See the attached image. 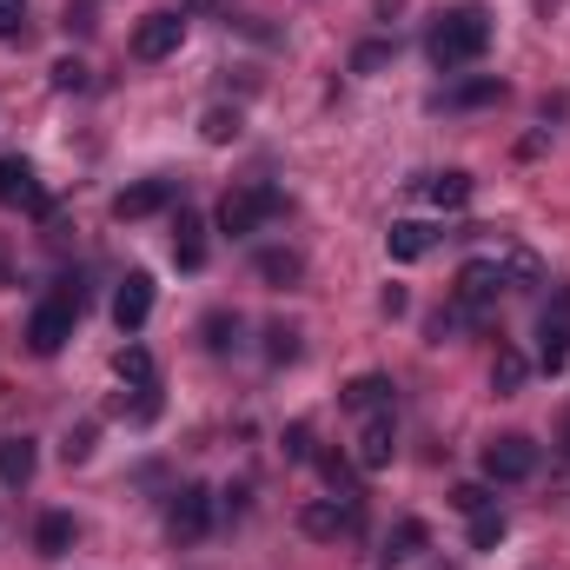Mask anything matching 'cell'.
<instances>
[{
  "label": "cell",
  "instance_id": "obj_1",
  "mask_svg": "<svg viewBox=\"0 0 570 570\" xmlns=\"http://www.w3.org/2000/svg\"><path fill=\"white\" fill-rule=\"evenodd\" d=\"M484 47H491V13L484 7H451V13H438V27L425 33V53L438 73H458V67L484 60Z\"/></svg>",
  "mask_w": 570,
  "mask_h": 570
},
{
  "label": "cell",
  "instance_id": "obj_2",
  "mask_svg": "<svg viewBox=\"0 0 570 570\" xmlns=\"http://www.w3.org/2000/svg\"><path fill=\"white\" fill-rule=\"evenodd\" d=\"M279 213H285L279 186H239V193L219 199V233H226V239H246V233H259V226L279 219Z\"/></svg>",
  "mask_w": 570,
  "mask_h": 570
},
{
  "label": "cell",
  "instance_id": "obj_3",
  "mask_svg": "<svg viewBox=\"0 0 570 570\" xmlns=\"http://www.w3.org/2000/svg\"><path fill=\"white\" fill-rule=\"evenodd\" d=\"M73 318H80V305L67 298V292H53V298H40L33 305V318H27V352H40V358H53L67 338H73Z\"/></svg>",
  "mask_w": 570,
  "mask_h": 570
},
{
  "label": "cell",
  "instance_id": "obj_4",
  "mask_svg": "<svg viewBox=\"0 0 570 570\" xmlns=\"http://www.w3.org/2000/svg\"><path fill=\"white\" fill-rule=\"evenodd\" d=\"M213 531V491L206 484H179L173 504H166V538L173 544H199Z\"/></svg>",
  "mask_w": 570,
  "mask_h": 570
},
{
  "label": "cell",
  "instance_id": "obj_5",
  "mask_svg": "<svg viewBox=\"0 0 570 570\" xmlns=\"http://www.w3.org/2000/svg\"><path fill=\"white\" fill-rule=\"evenodd\" d=\"M484 478H491V484H524V478H538V444H531L524 431L491 438V444H484Z\"/></svg>",
  "mask_w": 570,
  "mask_h": 570
},
{
  "label": "cell",
  "instance_id": "obj_6",
  "mask_svg": "<svg viewBox=\"0 0 570 570\" xmlns=\"http://www.w3.org/2000/svg\"><path fill=\"white\" fill-rule=\"evenodd\" d=\"M570 365V285H558V298L544 305V318H538V372H564Z\"/></svg>",
  "mask_w": 570,
  "mask_h": 570
},
{
  "label": "cell",
  "instance_id": "obj_7",
  "mask_svg": "<svg viewBox=\"0 0 570 570\" xmlns=\"http://www.w3.org/2000/svg\"><path fill=\"white\" fill-rule=\"evenodd\" d=\"M498 292H511V279H504V259H464V266H458L451 298H458V305H471L478 318L498 305Z\"/></svg>",
  "mask_w": 570,
  "mask_h": 570
},
{
  "label": "cell",
  "instance_id": "obj_8",
  "mask_svg": "<svg viewBox=\"0 0 570 570\" xmlns=\"http://www.w3.org/2000/svg\"><path fill=\"white\" fill-rule=\"evenodd\" d=\"M186 40V13H146L134 27V60H173Z\"/></svg>",
  "mask_w": 570,
  "mask_h": 570
},
{
  "label": "cell",
  "instance_id": "obj_9",
  "mask_svg": "<svg viewBox=\"0 0 570 570\" xmlns=\"http://www.w3.org/2000/svg\"><path fill=\"white\" fill-rule=\"evenodd\" d=\"M179 199V179H140V186H127V193H114V219H153V213H166Z\"/></svg>",
  "mask_w": 570,
  "mask_h": 570
},
{
  "label": "cell",
  "instance_id": "obj_10",
  "mask_svg": "<svg viewBox=\"0 0 570 570\" xmlns=\"http://www.w3.org/2000/svg\"><path fill=\"white\" fill-rule=\"evenodd\" d=\"M298 531H305L312 544H332V538L358 531V511H352V504H338V498H318V504H305V511H298Z\"/></svg>",
  "mask_w": 570,
  "mask_h": 570
},
{
  "label": "cell",
  "instance_id": "obj_11",
  "mask_svg": "<svg viewBox=\"0 0 570 570\" xmlns=\"http://www.w3.org/2000/svg\"><path fill=\"white\" fill-rule=\"evenodd\" d=\"M0 206H27V213H47V193L33 179V166L20 153H0Z\"/></svg>",
  "mask_w": 570,
  "mask_h": 570
},
{
  "label": "cell",
  "instance_id": "obj_12",
  "mask_svg": "<svg viewBox=\"0 0 570 570\" xmlns=\"http://www.w3.org/2000/svg\"><path fill=\"white\" fill-rule=\"evenodd\" d=\"M392 458H399L392 412H385V419H365V425H358V451H352V464H358V471H385Z\"/></svg>",
  "mask_w": 570,
  "mask_h": 570
},
{
  "label": "cell",
  "instance_id": "obj_13",
  "mask_svg": "<svg viewBox=\"0 0 570 570\" xmlns=\"http://www.w3.org/2000/svg\"><path fill=\"white\" fill-rule=\"evenodd\" d=\"M338 405H345L352 419H385V412H392V379H385V372H365V379H352V385L338 392Z\"/></svg>",
  "mask_w": 570,
  "mask_h": 570
},
{
  "label": "cell",
  "instance_id": "obj_14",
  "mask_svg": "<svg viewBox=\"0 0 570 570\" xmlns=\"http://www.w3.org/2000/svg\"><path fill=\"white\" fill-rule=\"evenodd\" d=\"M146 318H153V273H127L120 292H114V325L120 332H140Z\"/></svg>",
  "mask_w": 570,
  "mask_h": 570
},
{
  "label": "cell",
  "instance_id": "obj_15",
  "mask_svg": "<svg viewBox=\"0 0 570 570\" xmlns=\"http://www.w3.org/2000/svg\"><path fill=\"white\" fill-rule=\"evenodd\" d=\"M498 100H504V80H498V73H478V80L444 87L431 107H444V114H471V107H498Z\"/></svg>",
  "mask_w": 570,
  "mask_h": 570
},
{
  "label": "cell",
  "instance_id": "obj_16",
  "mask_svg": "<svg viewBox=\"0 0 570 570\" xmlns=\"http://www.w3.org/2000/svg\"><path fill=\"white\" fill-rule=\"evenodd\" d=\"M312 464H318V478L332 484V498H338V504H352V511H365V491H358V464H352L345 451H318Z\"/></svg>",
  "mask_w": 570,
  "mask_h": 570
},
{
  "label": "cell",
  "instance_id": "obj_17",
  "mask_svg": "<svg viewBox=\"0 0 570 570\" xmlns=\"http://www.w3.org/2000/svg\"><path fill=\"white\" fill-rule=\"evenodd\" d=\"M173 259H179V273H199V266H206V219L186 213V206H179V219H173Z\"/></svg>",
  "mask_w": 570,
  "mask_h": 570
},
{
  "label": "cell",
  "instance_id": "obj_18",
  "mask_svg": "<svg viewBox=\"0 0 570 570\" xmlns=\"http://www.w3.org/2000/svg\"><path fill=\"white\" fill-rule=\"evenodd\" d=\"M412 193H425L438 213H458V206L471 199V173H458V166H451V173H425V179H419Z\"/></svg>",
  "mask_w": 570,
  "mask_h": 570
},
{
  "label": "cell",
  "instance_id": "obj_19",
  "mask_svg": "<svg viewBox=\"0 0 570 570\" xmlns=\"http://www.w3.org/2000/svg\"><path fill=\"white\" fill-rule=\"evenodd\" d=\"M33 438H0V484L7 491H27L33 484Z\"/></svg>",
  "mask_w": 570,
  "mask_h": 570
},
{
  "label": "cell",
  "instance_id": "obj_20",
  "mask_svg": "<svg viewBox=\"0 0 570 570\" xmlns=\"http://www.w3.org/2000/svg\"><path fill=\"white\" fill-rule=\"evenodd\" d=\"M431 246H438V233H431V226H419V219H399V226L385 233V253H392L399 266H412V259H425Z\"/></svg>",
  "mask_w": 570,
  "mask_h": 570
},
{
  "label": "cell",
  "instance_id": "obj_21",
  "mask_svg": "<svg viewBox=\"0 0 570 570\" xmlns=\"http://www.w3.org/2000/svg\"><path fill=\"white\" fill-rule=\"evenodd\" d=\"M33 551H40V558H67V551H73V518H67V511H47V518L33 524Z\"/></svg>",
  "mask_w": 570,
  "mask_h": 570
},
{
  "label": "cell",
  "instance_id": "obj_22",
  "mask_svg": "<svg viewBox=\"0 0 570 570\" xmlns=\"http://www.w3.org/2000/svg\"><path fill=\"white\" fill-rule=\"evenodd\" d=\"M114 372H120L134 392H159V365H153V352H146V345H120Z\"/></svg>",
  "mask_w": 570,
  "mask_h": 570
},
{
  "label": "cell",
  "instance_id": "obj_23",
  "mask_svg": "<svg viewBox=\"0 0 570 570\" xmlns=\"http://www.w3.org/2000/svg\"><path fill=\"white\" fill-rule=\"evenodd\" d=\"M253 273H259L266 285H298V279H305V259H298V253H285V246H266V253L253 259Z\"/></svg>",
  "mask_w": 570,
  "mask_h": 570
},
{
  "label": "cell",
  "instance_id": "obj_24",
  "mask_svg": "<svg viewBox=\"0 0 570 570\" xmlns=\"http://www.w3.org/2000/svg\"><path fill=\"white\" fill-rule=\"evenodd\" d=\"M425 524H419V518H399V524H392V538H385V564H405V558H419V551H425Z\"/></svg>",
  "mask_w": 570,
  "mask_h": 570
},
{
  "label": "cell",
  "instance_id": "obj_25",
  "mask_svg": "<svg viewBox=\"0 0 570 570\" xmlns=\"http://www.w3.org/2000/svg\"><path fill=\"white\" fill-rule=\"evenodd\" d=\"M524 379H531V365H524L511 345H498V365H491V392H498V399H511V392H524Z\"/></svg>",
  "mask_w": 570,
  "mask_h": 570
},
{
  "label": "cell",
  "instance_id": "obj_26",
  "mask_svg": "<svg viewBox=\"0 0 570 570\" xmlns=\"http://www.w3.org/2000/svg\"><path fill=\"white\" fill-rule=\"evenodd\" d=\"M239 127H246V120H239V107H206L199 140H206V146H233V140H239Z\"/></svg>",
  "mask_w": 570,
  "mask_h": 570
},
{
  "label": "cell",
  "instance_id": "obj_27",
  "mask_svg": "<svg viewBox=\"0 0 570 570\" xmlns=\"http://www.w3.org/2000/svg\"><path fill=\"white\" fill-rule=\"evenodd\" d=\"M504 531H511V524H504V511H498V504L471 511V551H498V544H504Z\"/></svg>",
  "mask_w": 570,
  "mask_h": 570
},
{
  "label": "cell",
  "instance_id": "obj_28",
  "mask_svg": "<svg viewBox=\"0 0 570 570\" xmlns=\"http://www.w3.org/2000/svg\"><path fill=\"white\" fill-rule=\"evenodd\" d=\"M53 87L60 94H87L94 87V67L87 60H53Z\"/></svg>",
  "mask_w": 570,
  "mask_h": 570
},
{
  "label": "cell",
  "instance_id": "obj_29",
  "mask_svg": "<svg viewBox=\"0 0 570 570\" xmlns=\"http://www.w3.org/2000/svg\"><path fill=\"white\" fill-rule=\"evenodd\" d=\"M206 345L213 352H233L239 345V318L233 312H206Z\"/></svg>",
  "mask_w": 570,
  "mask_h": 570
},
{
  "label": "cell",
  "instance_id": "obj_30",
  "mask_svg": "<svg viewBox=\"0 0 570 570\" xmlns=\"http://www.w3.org/2000/svg\"><path fill=\"white\" fill-rule=\"evenodd\" d=\"M392 53H399L392 40H365V47L352 53V73H379V67H392Z\"/></svg>",
  "mask_w": 570,
  "mask_h": 570
},
{
  "label": "cell",
  "instance_id": "obj_31",
  "mask_svg": "<svg viewBox=\"0 0 570 570\" xmlns=\"http://www.w3.org/2000/svg\"><path fill=\"white\" fill-rule=\"evenodd\" d=\"M266 358H273V365H292V358H298V325H273V332H266Z\"/></svg>",
  "mask_w": 570,
  "mask_h": 570
},
{
  "label": "cell",
  "instance_id": "obj_32",
  "mask_svg": "<svg viewBox=\"0 0 570 570\" xmlns=\"http://www.w3.org/2000/svg\"><path fill=\"white\" fill-rule=\"evenodd\" d=\"M504 279H511V285H538V279H544V266H538L531 253H511V259H504Z\"/></svg>",
  "mask_w": 570,
  "mask_h": 570
},
{
  "label": "cell",
  "instance_id": "obj_33",
  "mask_svg": "<svg viewBox=\"0 0 570 570\" xmlns=\"http://www.w3.org/2000/svg\"><path fill=\"white\" fill-rule=\"evenodd\" d=\"M285 458H292V464H305V458H318V451H312V425H285Z\"/></svg>",
  "mask_w": 570,
  "mask_h": 570
},
{
  "label": "cell",
  "instance_id": "obj_34",
  "mask_svg": "<svg viewBox=\"0 0 570 570\" xmlns=\"http://www.w3.org/2000/svg\"><path fill=\"white\" fill-rule=\"evenodd\" d=\"M451 504L471 518V511H484V504H498V498H491V484H458V491H451Z\"/></svg>",
  "mask_w": 570,
  "mask_h": 570
},
{
  "label": "cell",
  "instance_id": "obj_35",
  "mask_svg": "<svg viewBox=\"0 0 570 570\" xmlns=\"http://www.w3.org/2000/svg\"><path fill=\"white\" fill-rule=\"evenodd\" d=\"M60 451H67V464H87V458H94V425L67 431V444H60Z\"/></svg>",
  "mask_w": 570,
  "mask_h": 570
},
{
  "label": "cell",
  "instance_id": "obj_36",
  "mask_svg": "<svg viewBox=\"0 0 570 570\" xmlns=\"http://www.w3.org/2000/svg\"><path fill=\"white\" fill-rule=\"evenodd\" d=\"M405 305H412V298H405V285H385V292H379V312H385V318H399Z\"/></svg>",
  "mask_w": 570,
  "mask_h": 570
},
{
  "label": "cell",
  "instance_id": "obj_37",
  "mask_svg": "<svg viewBox=\"0 0 570 570\" xmlns=\"http://www.w3.org/2000/svg\"><path fill=\"white\" fill-rule=\"evenodd\" d=\"M20 7H27V0H0V40L20 33Z\"/></svg>",
  "mask_w": 570,
  "mask_h": 570
},
{
  "label": "cell",
  "instance_id": "obj_38",
  "mask_svg": "<svg viewBox=\"0 0 570 570\" xmlns=\"http://www.w3.org/2000/svg\"><path fill=\"white\" fill-rule=\"evenodd\" d=\"M67 33H94V7H67Z\"/></svg>",
  "mask_w": 570,
  "mask_h": 570
},
{
  "label": "cell",
  "instance_id": "obj_39",
  "mask_svg": "<svg viewBox=\"0 0 570 570\" xmlns=\"http://www.w3.org/2000/svg\"><path fill=\"white\" fill-rule=\"evenodd\" d=\"M558 451H564V458H570V425H564V444H558Z\"/></svg>",
  "mask_w": 570,
  "mask_h": 570
}]
</instances>
